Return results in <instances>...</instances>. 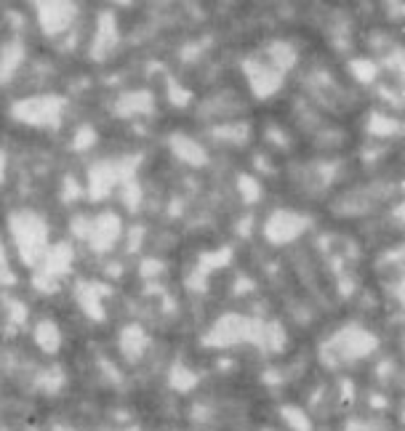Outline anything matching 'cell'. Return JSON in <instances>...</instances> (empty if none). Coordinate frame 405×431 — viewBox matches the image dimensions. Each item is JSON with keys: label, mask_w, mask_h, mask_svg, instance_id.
Masks as SVG:
<instances>
[{"label": "cell", "mask_w": 405, "mask_h": 431, "mask_svg": "<svg viewBox=\"0 0 405 431\" xmlns=\"http://www.w3.org/2000/svg\"><path fill=\"white\" fill-rule=\"evenodd\" d=\"M283 415H286V420H290V426L296 431H310V423H307V415L301 413V410L296 408H286L283 410Z\"/></svg>", "instance_id": "cell-1"}]
</instances>
